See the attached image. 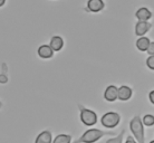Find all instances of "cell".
<instances>
[{"instance_id": "obj_1", "label": "cell", "mask_w": 154, "mask_h": 143, "mask_svg": "<svg viewBox=\"0 0 154 143\" xmlns=\"http://www.w3.org/2000/svg\"><path fill=\"white\" fill-rule=\"evenodd\" d=\"M105 135H114V133L102 131L98 129H91V130H87L76 142L74 143H94Z\"/></svg>"}, {"instance_id": "obj_2", "label": "cell", "mask_w": 154, "mask_h": 143, "mask_svg": "<svg viewBox=\"0 0 154 143\" xmlns=\"http://www.w3.org/2000/svg\"><path fill=\"white\" fill-rule=\"evenodd\" d=\"M143 121L140 115H135L131 121H130V129L133 135L139 143L145 142V135H144V126H143Z\"/></svg>"}, {"instance_id": "obj_3", "label": "cell", "mask_w": 154, "mask_h": 143, "mask_svg": "<svg viewBox=\"0 0 154 143\" xmlns=\"http://www.w3.org/2000/svg\"><path fill=\"white\" fill-rule=\"evenodd\" d=\"M79 111H81V121L83 124L87 125V126H92L94 124H96L97 122V115L95 112H93L88 108H85L83 105H78Z\"/></svg>"}, {"instance_id": "obj_4", "label": "cell", "mask_w": 154, "mask_h": 143, "mask_svg": "<svg viewBox=\"0 0 154 143\" xmlns=\"http://www.w3.org/2000/svg\"><path fill=\"white\" fill-rule=\"evenodd\" d=\"M119 121H121V115H119V113L108 112L102 116L100 122H102V125L105 126V128L113 129V128H115L116 125L119 123Z\"/></svg>"}, {"instance_id": "obj_5", "label": "cell", "mask_w": 154, "mask_h": 143, "mask_svg": "<svg viewBox=\"0 0 154 143\" xmlns=\"http://www.w3.org/2000/svg\"><path fill=\"white\" fill-rule=\"evenodd\" d=\"M104 1L103 0H88L86 10L91 12H98L104 9Z\"/></svg>"}, {"instance_id": "obj_6", "label": "cell", "mask_w": 154, "mask_h": 143, "mask_svg": "<svg viewBox=\"0 0 154 143\" xmlns=\"http://www.w3.org/2000/svg\"><path fill=\"white\" fill-rule=\"evenodd\" d=\"M104 98L108 102H114L119 98V89L114 85H109L107 89H105Z\"/></svg>"}, {"instance_id": "obj_7", "label": "cell", "mask_w": 154, "mask_h": 143, "mask_svg": "<svg viewBox=\"0 0 154 143\" xmlns=\"http://www.w3.org/2000/svg\"><path fill=\"white\" fill-rule=\"evenodd\" d=\"M151 26L152 25L147 21H137L135 25V34L140 37H143V35H145L151 29Z\"/></svg>"}, {"instance_id": "obj_8", "label": "cell", "mask_w": 154, "mask_h": 143, "mask_svg": "<svg viewBox=\"0 0 154 143\" xmlns=\"http://www.w3.org/2000/svg\"><path fill=\"white\" fill-rule=\"evenodd\" d=\"M135 17L139 19V21H147L152 17V14L147 8L143 7L140 8L139 10L135 12Z\"/></svg>"}, {"instance_id": "obj_9", "label": "cell", "mask_w": 154, "mask_h": 143, "mask_svg": "<svg viewBox=\"0 0 154 143\" xmlns=\"http://www.w3.org/2000/svg\"><path fill=\"white\" fill-rule=\"evenodd\" d=\"M38 55L39 57L42 58H51L53 57V55H54V50L53 48L49 46V45H42L38 48Z\"/></svg>"}, {"instance_id": "obj_10", "label": "cell", "mask_w": 154, "mask_h": 143, "mask_svg": "<svg viewBox=\"0 0 154 143\" xmlns=\"http://www.w3.org/2000/svg\"><path fill=\"white\" fill-rule=\"evenodd\" d=\"M132 96V89L126 85L121 86L119 89V100L127 101L130 100Z\"/></svg>"}, {"instance_id": "obj_11", "label": "cell", "mask_w": 154, "mask_h": 143, "mask_svg": "<svg viewBox=\"0 0 154 143\" xmlns=\"http://www.w3.org/2000/svg\"><path fill=\"white\" fill-rule=\"evenodd\" d=\"M49 46L53 48L54 51H59L63 48V46H64V40L59 36H54L53 38L50 39Z\"/></svg>"}, {"instance_id": "obj_12", "label": "cell", "mask_w": 154, "mask_h": 143, "mask_svg": "<svg viewBox=\"0 0 154 143\" xmlns=\"http://www.w3.org/2000/svg\"><path fill=\"white\" fill-rule=\"evenodd\" d=\"M151 45V42L150 39L147 38V37H140L137 39V42H136V47H137V49L141 50V51H147L149 49V47Z\"/></svg>"}, {"instance_id": "obj_13", "label": "cell", "mask_w": 154, "mask_h": 143, "mask_svg": "<svg viewBox=\"0 0 154 143\" xmlns=\"http://www.w3.org/2000/svg\"><path fill=\"white\" fill-rule=\"evenodd\" d=\"M51 133L49 131H42L39 133L38 136L36 138L35 143H51Z\"/></svg>"}, {"instance_id": "obj_14", "label": "cell", "mask_w": 154, "mask_h": 143, "mask_svg": "<svg viewBox=\"0 0 154 143\" xmlns=\"http://www.w3.org/2000/svg\"><path fill=\"white\" fill-rule=\"evenodd\" d=\"M72 142V136L68 134H59L55 138L53 143H70Z\"/></svg>"}, {"instance_id": "obj_15", "label": "cell", "mask_w": 154, "mask_h": 143, "mask_svg": "<svg viewBox=\"0 0 154 143\" xmlns=\"http://www.w3.org/2000/svg\"><path fill=\"white\" fill-rule=\"evenodd\" d=\"M124 133H125V130H122V131L119 132V134L115 138H112V139H109L106 141V143H122L123 142V136H124Z\"/></svg>"}, {"instance_id": "obj_16", "label": "cell", "mask_w": 154, "mask_h": 143, "mask_svg": "<svg viewBox=\"0 0 154 143\" xmlns=\"http://www.w3.org/2000/svg\"><path fill=\"white\" fill-rule=\"evenodd\" d=\"M143 124L146 126H153L154 125V115L152 114H146L143 117Z\"/></svg>"}, {"instance_id": "obj_17", "label": "cell", "mask_w": 154, "mask_h": 143, "mask_svg": "<svg viewBox=\"0 0 154 143\" xmlns=\"http://www.w3.org/2000/svg\"><path fill=\"white\" fill-rule=\"evenodd\" d=\"M146 65L149 68L154 70V56H150V57L146 59Z\"/></svg>"}, {"instance_id": "obj_18", "label": "cell", "mask_w": 154, "mask_h": 143, "mask_svg": "<svg viewBox=\"0 0 154 143\" xmlns=\"http://www.w3.org/2000/svg\"><path fill=\"white\" fill-rule=\"evenodd\" d=\"M147 54L150 55V56H154V42H152L149 47V49H147Z\"/></svg>"}, {"instance_id": "obj_19", "label": "cell", "mask_w": 154, "mask_h": 143, "mask_svg": "<svg viewBox=\"0 0 154 143\" xmlns=\"http://www.w3.org/2000/svg\"><path fill=\"white\" fill-rule=\"evenodd\" d=\"M125 143H136V141H135L134 139H133V136H127V139H126V142Z\"/></svg>"}, {"instance_id": "obj_20", "label": "cell", "mask_w": 154, "mask_h": 143, "mask_svg": "<svg viewBox=\"0 0 154 143\" xmlns=\"http://www.w3.org/2000/svg\"><path fill=\"white\" fill-rule=\"evenodd\" d=\"M149 98H150L151 103H152V104H154V91H152V92L150 93V95H149Z\"/></svg>"}, {"instance_id": "obj_21", "label": "cell", "mask_w": 154, "mask_h": 143, "mask_svg": "<svg viewBox=\"0 0 154 143\" xmlns=\"http://www.w3.org/2000/svg\"><path fill=\"white\" fill-rule=\"evenodd\" d=\"M0 78H1V81H0L1 83H7V81H8V79H7V76H5L4 74H1Z\"/></svg>"}, {"instance_id": "obj_22", "label": "cell", "mask_w": 154, "mask_h": 143, "mask_svg": "<svg viewBox=\"0 0 154 143\" xmlns=\"http://www.w3.org/2000/svg\"><path fill=\"white\" fill-rule=\"evenodd\" d=\"M150 143H154V140H153V141H151V142Z\"/></svg>"}]
</instances>
